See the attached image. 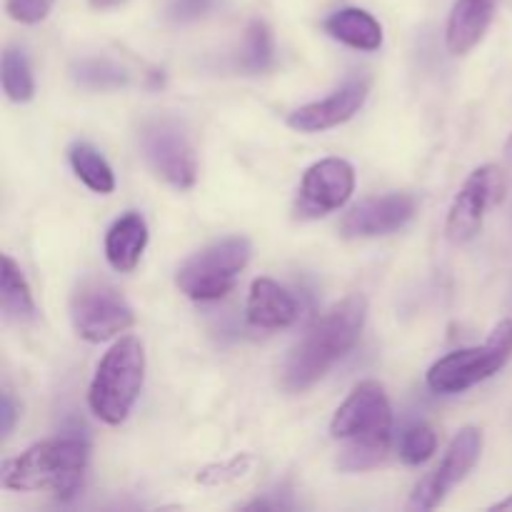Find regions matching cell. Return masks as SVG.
Segmentation results:
<instances>
[{"label": "cell", "mask_w": 512, "mask_h": 512, "mask_svg": "<svg viewBox=\"0 0 512 512\" xmlns=\"http://www.w3.org/2000/svg\"><path fill=\"white\" fill-rule=\"evenodd\" d=\"M483 453V433L473 425L460 430L453 443L445 450V458L428 478L420 480L410 498V510H435L445 500V495L468 478L470 470L478 465Z\"/></svg>", "instance_id": "30bf717a"}, {"label": "cell", "mask_w": 512, "mask_h": 512, "mask_svg": "<svg viewBox=\"0 0 512 512\" xmlns=\"http://www.w3.org/2000/svg\"><path fill=\"white\" fill-rule=\"evenodd\" d=\"M512 358V320H500L478 348L455 350L428 370V385L440 395H458L493 378Z\"/></svg>", "instance_id": "8992f818"}, {"label": "cell", "mask_w": 512, "mask_h": 512, "mask_svg": "<svg viewBox=\"0 0 512 512\" xmlns=\"http://www.w3.org/2000/svg\"><path fill=\"white\" fill-rule=\"evenodd\" d=\"M70 320L88 343H105L133 328L135 315L125 295L110 280L88 275L70 295Z\"/></svg>", "instance_id": "52a82bcc"}, {"label": "cell", "mask_w": 512, "mask_h": 512, "mask_svg": "<svg viewBox=\"0 0 512 512\" xmlns=\"http://www.w3.org/2000/svg\"><path fill=\"white\" fill-rule=\"evenodd\" d=\"M145 380V353L143 343L135 335L120 338L93 375L88 390V405L108 425H120L133 410Z\"/></svg>", "instance_id": "277c9868"}, {"label": "cell", "mask_w": 512, "mask_h": 512, "mask_svg": "<svg viewBox=\"0 0 512 512\" xmlns=\"http://www.w3.org/2000/svg\"><path fill=\"white\" fill-rule=\"evenodd\" d=\"M250 253V240L243 235L215 240L180 265L175 283L190 300H220L235 288Z\"/></svg>", "instance_id": "5b68a950"}, {"label": "cell", "mask_w": 512, "mask_h": 512, "mask_svg": "<svg viewBox=\"0 0 512 512\" xmlns=\"http://www.w3.org/2000/svg\"><path fill=\"white\" fill-rule=\"evenodd\" d=\"M325 33L355 50H378L383 45V28L363 8L335 10L323 23Z\"/></svg>", "instance_id": "e0dca14e"}, {"label": "cell", "mask_w": 512, "mask_h": 512, "mask_svg": "<svg viewBox=\"0 0 512 512\" xmlns=\"http://www.w3.org/2000/svg\"><path fill=\"white\" fill-rule=\"evenodd\" d=\"M500 0H455L450 10L445 43L453 55H465L485 38Z\"/></svg>", "instance_id": "5bb4252c"}, {"label": "cell", "mask_w": 512, "mask_h": 512, "mask_svg": "<svg viewBox=\"0 0 512 512\" xmlns=\"http://www.w3.org/2000/svg\"><path fill=\"white\" fill-rule=\"evenodd\" d=\"M368 300L360 293L348 295L328 310L298 343L290 348L280 370V383L288 393L313 388L340 358L355 348L363 333Z\"/></svg>", "instance_id": "6da1fadb"}, {"label": "cell", "mask_w": 512, "mask_h": 512, "mask_svg": "<svg viewBox=\"0 0 512 512\" xmlns=\"http://www.w3.org/2000/svg\"><path fill=\"white\" fill-rule=\"evenodd\" d=\"M512 508V498L508 500H500L498 505H493V510H510Z\"/></svg>", "instance_id": "f1b7e54d"}, {"label": "cell", "mask_w": 512, "mask_h": 512, "mask_svg": "<svg viewBox=\"0 0 512 512\" xmlns=\"http://www.w3.org/2000/svg\"><path fill=\"white\" fill-rule=\"evenodd\" d=\"M0 418H3V435H10L15 418H18V408H15L10 393H3V405H0Z\"/></svg>", "instance_id": "4316f807"}, {"label": "cell", "mask_w": 512, "mask_h": 512, "mask_svg": "<svg viewBox=\"0 0 512 512\" xmlns=\"http://www.w3.org/2000/svg\"><path fill=\"white\" fill-rule=\"evenodd\" d=\"M0 70H3V73H0V78H3V90L13 103H28V100H33L35 80L23 50L8 45V48L3 50V65H0Z\"/></svg>", "instance_id": "ffe728a7"}, {"label": "cell", "mask_w": 512, "mask_h": 512, "mask_svg": "<svg viewBox=\"0 0 512 512\" xmlns=\"http://www.w3.org/2000/svg\"><path fill=\"white\" fill-rule=\"evenodd\" d=\"M148 245V225L140 213H125L105 235V258L118 273H130L140 263Z\"/></svg>", "instance_id": "2e32d148"}, {"label": "cell", "mask_w": 512, "mask_h": 512, "mask_svg": "<svg viewBox=\"0 0 512 512\" xmlns=\"http://www.w3.org/2000/svg\"><path fill=\"white\" fill-rule=\"evenodd\" d=\"M418 213V198L410 193H388L368 198L350 208L340 223L345 238H378L405 228Z\"/></svg>", "instance_id": "7c38bea8"}, {"label": "cell", "mask_w": 512, "mask_h": 512, "mask_svg": "<svg viewBox=\"0 0 512 512\" xmlns=\"http://www.w3.org/2000/svg\"><path fill=\"white\" fill-rule=\"evenodd\" d=\"M273 63V35L263 20H253L245 30V48H243V65L250 73H263Z\"/></svg>", "instance_id": "7402d4cb"}, {"label": "cell", "mask_w": 512, "mask_h": 512, "mask_svg": "<svg viewBox=\"0 0 512 512\" xmlns=\"http://www.w3.org/2000/svg\"><path fill=\"white\" fill-rule=\"evenodd\" d=\"M90 8L95 10H108V8H115V5L125 3V0H88Z\"/></svg>", "instance_id": "83f0119b"}, {"label": "cell", "mask_w": 512, "mask_h": 512, "mask_svg": "<svg viewBox=\"0 0 512 512\" xmlns=\"http://www.w3.org/2000/svg\"><path fill=\"white\" fill-rule=\"evenodd\" d=\"M368 90L370 83L365 78L350 80V83H345L343 88L335 90L328 98L315 100V103L293 110L288 115V125L293 130H300V133H323V130L335 128V125L348 123L365 105Z\"/></svg>", "instance_id": "4fadbf2b"}, {"label": "cell", "mask_w": 512, "mask_h": 512, "mask_svg": "<svg viewBox=\"0 0 512 512\" xmlns=\"http://www.w3.org/2000/svg\"><path fill=\"white\" fill-rule=\"evenodd\" d=\"M88 465V443L80 438H55L33 445L3 465L5 490L35 493L50 490L55 498H73Z\"/></svg>", "instance_id": "3957f363"}, {"label": "cell", "mask_w": 512, "mask_h": 512, "mask_svg": "<svg viewBox=\"0 0 512 512\" xmlns=\"http://www.w3.org/2000/svg\"><path fill=\"white\" fill-rule=\"evenodd\" d=\"M355 190V170L343 158H325L310 165L298 190L295 213L300 218H323L343 208Z\"/></svg>", "instance_id": "8fae6325"}, {"label": "cell", "mask_w": 512, "mask_h": 512, "mask_svg": "<svg viewBox=\"0 0 512 512\" xmlns=\"http://www.w3.org/2000/svg\"><path fill=\"white\" fill-rule=\"evenodd\" d=\"M248 320L255 328H288L298 320V303L283 285L270 278H258L250 285Z\"/></svg>", "instance_id": "9a60e30c"}, {"label": "cell", "mask_w": 512, "mask_h": 512, "mask_svg": "<svg viewBox=\"0 0 512 512\" xmlns=\"http://www.w3.org/2000/svg\"><path fill=\"white\" fill-rule=\"evenodd\" d=\"M75 83L90 90H113L128 83V75L120 65L110 63V60H80L73 68Z\"/></svg>", "instance_id": "44dd1931"}, {"label": "cell", "mask_w": 512, "mask_h": 512, "mask_svg": "<svg viewBox=\"0 0 512 512\" xmlns=\"http://www.w3.org/2000/svg\"><path fill=\"white\" fill-rule=\"evenodd\" d=\"M210 5H213V0H173L168 8V13L173 20L188 23V20H195V18H200V15L208 13Z\"/></svg>", "instance_id": "484cf974"}, {"label": "cell", "mask_w": 512, "mask_h": 512, "mask_svg": "<svg viewBox=\"0 0 512 512\" xmlns=\"http://www.w3.org/2000/svg\"><path fill=\"white\" fill-rule=\"evenodd\" d=\"M435 450H438V435L425 423L410 425L400 438V458L408 465L428 463Z\"/></svg>", "instance_id": "603a6c76"}, {"label": "cell", "mask_w": 512, "mask_h": 512, "mask_svg": "<svg viewBox=\"0 0 512 512\" xmlns=\"http://www.w3.org/2000/svg\"><path fill=\"white\" fill-rule=\"evenodd\" d=\"M0 298H3V313L15 323H30L35 320V303L30 295V285L23 270L15 265L10 255H3V283H0Z\"/></svg>", "instance_id": "ac0fdd59"}, {"label": "cell", "mask_w": 512, "mask_h": 512, "mask_svg": "<svg viewBox=\"0 0 512 512\" xmlns=\"http://www.w3.org/2000/svg\"><path fill=\"white\" fill-rule=\"evenodd\" d=\"M505 198V173L498 165H483L473 170L465 180L460 193L450 205L445 233L453 243H468L483 228V220L490 208L503 203Z\"/></svg>", "instance_id": "9c48e42d"}, {"label": "cell", "mask_w": 512, "mask_h": 512, "mask_svg": "<svg viewBox=\"0 0 512 512\" xmlns=\"http://www.w3.org/2000/svg\"><path fill=\"white\" fill-rule=\"evenodd\" d=\"M140 148L150 168L175 188H193L198 160L183 125L173 118H153L140 128Z\"/></svg>", "instance_id": "ba28073f"}, {"label": "cell", "mask_w": 512, "mask_h": 512, "mask_svg": "<svg viewBox=\"0 0 512 512\" xmlns=\"http://www.w3.org/2000/svg\"><path fill=\"white\" fill-rule=\"evenodd\" d=\"M250 465H253V458H250V455H238V458H233L230 463H225V465H213V468H205L203 473L198 475V483H205V485L230 483V480L243 478V475L250 470Z\"/></svg>", "instance_id": "cb8c5ba5"}, {"label": "cell", "mask_w": 512, "mask_h": 512, "mask_svg": "<svg viewBox=\"0 0 512 512\" xmlns=\"http://www.w3.org/2000/svg\"><path fill=\"white\" fill-rule=\"evenodd\" d=\"M393 433V408L383 385L375 380L355 385L330 420V435L345 440L338 468L345 473H363L385 460Z\"/></svg>", "instance_id": "7a4b0ae2"}, {"label": "cell", "mask_w": 512, "mask_h": 512, "mask_svg": "<svg viewBox=\"0 0 512 512\" xmlns=\"http://www.w3.org/2000/svg\"><path fill=\"white\" fill-rule=\"evenodd\" d=\"M55 0H5V10L13 20L25 25H35L48 18Z\"/></svg>", "instance_id": "d4e9b609"}, {"label": "cell", "mask_w": 512, "mask_h": 512, "mask_svg": "<svg viewBox=\"0 0 512 512\" xmlns=\"http://www.w3.org/2000/svg\"><path fill=\"white\" fill-rule=\"evenodd\" d=\"M70 165H73L75 175L88 185L93 193L108 195L115 190V175L108 160L88 143H75L68 153Z\"/></svg>", "instance_id": "d6986e66"}]
</instances>
